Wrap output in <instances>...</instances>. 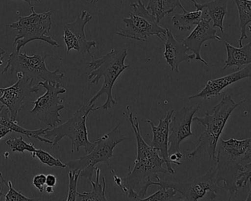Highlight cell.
Listing matches in <instances>:
<instances>
[{"instance_id": "cell-25", "label": "cell", "mask_w": 251, "mask_h": 201, "mask_svg": "<svg viewBox=\"0 0 251 201\" xmlns=\"http://www.w3.org/2000/svg\"><path fill=\"white\" fill-rule=\"evenodd\" d=\"M237 7L239 13L240 37L239 39V47L242 46L244 39H248L247 26L251 23V0H233Z\"/></svg>"}, {"instance_id": "cell-37", "label": "cell", "mask_w": 251, "mask_h": 201, "mask_svg": "<svg viewBox=\"0 0 251 201\" xmlns=\"http://www.w3.org/2000/svg\"><path fill=\"white\" fill-rule=\"evenodd\" d=\"M45 189L48 194H52L54 192V187H52V186H48L46 188H45Z\"/></svg>"}, {"instance_id": "cell-4", "label": "cell", "mask_w": 251, "mask_h": 201, "mask_svg": "<svg viewBox=\"0 0 251 201\" xmlns=\"http://www.w3.org/2000/svg\"><path fill=\"white\" fill-rule=\"evenodd\" d=\"M127 54V48L120 50L112 49L104 56L98 59L92 58L90 62L86 63L89 68L92 69L89 79L92 80V84H97L102 77L104 78L102 87L89 102V104L95 103L102 95H106V101L103 105L98 107V110L107 111L117 105V100L113 97V87L120 75L130 67V65L125 64Z\"/></svg>"}, {"instance_id": "cell-24", "label": "cell", "mask_w": 251, "mask_h": 201, "mask_svg": "<svg viewBox=\"0 0 251 201\" xmlns=\"http://www.w3.org/2000/svg\"><path fill=\"white\" fill-rule=\"evenodd\" d=\"M183 14H175L172 18V23L180 31L190 30L193 26L196 25L202 17V10H196L189 12L186 9L182 10Z\"/></svg>"}, {"instance_id": "cell-21", "label": "cell", "mask_w": 251, "mask_h": 201, "mask_svg": "<svg viewBox=\"0 0 251 201\" xmlns=\"http://www.w3.org/2000/svg\"><path fill=\"white\" fill-rule=\"evenodd\" d=\"M224 44L227 50V58L223 70L234 66L239 70L242 66L251 64V42L239 48H235L226 41Z\"/></svg>"}, {"instance_id": "cell-18", "label": "cell", "mask_w": 251, "mask_h": 201, "mask_svg": "<svg viewBox=\"0 0 251 201\" xmlns=\"http://www.w3.org/2000/svg\"><path fill=\"white\" fill-rule=\"evenodd\" d=\"M166 40L164 43V58L173 73H179V66L184 61L195 59V55L188 54V48L183 43L175 39L171 30L166 28Z\"/></svg>"}, {"instance_id": "cell-16", "label": "cell", "mask_w": 251, "mask_h": 201, "mask_svg": "<svg viewBox=\"0 0 251 201\" xmlns=\"http://www.w3.org/2000/svg\"><path fill=\"white\" fill-rule=\"evenodd\" d=\"M175 110L167 111L164 119H159L158 124L155 126L153 122L147 120V123L151 126L152 132V141L151 146L159 151L160 155L165 161L167 170L170 174H175V169L170 162L169 158V134H170V126L171 124L172 117L174 114Z\"/></svg>"}, {"instance_id": "cell-6", "label": "cell", "mask_w": 251, "mask_h": 201, "mask_svg": "<svg viewBox=\"0 0 251 201\" xmlns=\"http://www.w3.org/2000/svg\"><path fill=\"white\" fill-rule=\"evenodd\" d=\"M30 9V15L20 16L17 22L8 25V27L18 31L14 39V45L17 46L16 51L20 52L27 44L36 40L46 42L54 48H60L59 44L49 35L52 25V11L39 14L33 6Z\"/></svg>"}, {"instance_id": "cell-23", "label": "cell", "mask_w": 251, "mask_h": 201, "mask_svg": "<svg viewBox=\"0 0 251 201\" xmlns=\"http://www.w3.org/2000/svg\"><path fill=\"white\" fill-rule=\"evenodd\" d=\"M95 173H96L95 180H93L92 179L90 180L92 190L91 192H84L83 193L77 192V201H107L106 197H105L106 182H105V177H102V183H103V184L102 185L100 181V169L95 167Z\"/></svg>"}, {"instance_id": "cell-19", "label": "cell", "mask_w": 251, "mask_h": 201, "mask_svg": "<svg viewBox=\"0 0 251 201\" xmlns=\"http://www.w3.org/2000/svg\"><path fill=\"white\" fill-rule=\"evenodd\" d=\"M193 2L196 10L205 9L208 17L213 22V27L220 28L222 33H224L225 17L227 14V1L228 0H213L205 3H198L195 0H191Z\"/></svg>"}, {"instance_id": "cell-27", "label": "cell", "mask_w": 251, "mask_h": 201, "mask_svg": "<svg viewBox=\"0 0 251 201\" xmlns=\"http://www.w3.org/2000/svg\"><path fill=\"white\" fill-rule=\"evenodd\" d=\"M31 155L33 158L36 157V158H39V161L42 164H47L49 167H62V168L67 167L66 164H64L62 161H60V159L55 158V157L50 155L49 152H46L43 150L36 149V151L31 152Z\"/></svg>"}, {"instance_id": "cell-30", "label": "cell", "mask_w": 251, "mask_h": 201, "mask_svg": "<svg viewBox=\"0 0 251 201\" xmlns=\"http://www.w3.org/2000/svg\"><path fill=\"white\" fill-rule=\"evenodd\" d=\"M0 177H1V180H2V183H5L7 186L9 187V191L6 195H4L5 196V201H35V199H31V198H27L23 195V193L18 191L14 189L13 186V183L11 180L7 182L6 180L4 178L2 173L0 172Z\"/></svg>"}, {"instance_id": "cell-1", "label": "cell", "mask_w": 251, "mask_h": 201, "mask_svg": "<svg viewBox=\"0 0 251 201\" xmlns=\"http://www.w3.org/2000/svg\"><path fill=\"white\" fill-rule=\"evenodd\" d=\"M128 113L127 119L131 125L133 133L136 136V145H137V154L134 161V168L124 177H118L114 174V182L118 185L122 190L127 195V198L136 201V189L141 184L145 183L151 179V177H155L156 180L160 178L158 173H169L167 169L163 167L165 161L160 155L159 151L151 145H148L144 140L141 134L139 122L136 117H133V113L130 107H126Z\"/></svg>"}, {"instance_id": "cell-9", "label": "cell", "mask_w": 251, "mask_h": 201, "mask_svg": "<svg viewBox=\"0 0 251 201\" xmlns=\"http://www.w3.org/2000/svg\"><path fill=\"white\" fill-rule=\"evenodd\" d=\"M132 12L127 18L123 19L126 27L116 33L117 36L137 41H145L148 37L156 36L164 41L166 28L158 25L156 19L147 9L142 0L130 4Z\"/></svg>"}, {"instance_id": "cell-5", "label": "cell", "mask_w": 251, "mask_h": 201, "mask_svg": "<svg viewBox=\"0 0 251 201\" xmlns=\"http://www.w3.org/2000/svg\"><path fill=\"white\" fill-rule=\"evenodd\" d=\"M98 110V107H95V103L81 105L64 124L48 129L44 134L45 137H54L52 147L58 145L64 137H68L72 142V153L75 150L78 152L81 148H84L86 153H89L96 143L95 141L92 142L89 141L86 120L92 111Z\"/></svg>"}, {"instance_id": "cell-17", "label": "cell", "mask_w": 251, "mask_h": 201, "mask_svg": "<svg viewBox=\"0 0 251 201\" xmlns=\"http://www.w3.org/2000/svg\"><path fill=\"white\" fill-rule=\"evenodd\" d=\"M251 77V65L248 64L245 68L239 71L235 72L231 74L227 75L224 77L220 78L210 80L207 82L203 89L201 92L197 95L189 97L188 99L194 100L196 98H203L204 100H209L211 98H216L221 95L223 89H226L227 86L239 80L245 78H249Z\"/></svg>"}, {"instance_id": "cell-22", "label": "cell", "mask_w": 251, "mask_h": 201, "mask_svg": "<svg viewBox=\"0 0 251 201\" xmlns=\"http://www.w3.org/2000/svg\"><path fill=\"white\" fill-rule=\"evenodd\" d=\"M177 7L184 9L180 0H149L146 8L155 17L157 23H159L166 15L171 14Z\"/></svg>"}, {"instance_id": "cell-35", "label": "cell", "mask_w": 251, "mask_h": 201, "mask_svg": "<svg viewBox=\"0 0 251 201\" xmlns=\"http://www.w3.org/2000/svg\"><path fill=\"white\" fill-rule=\"evenodd\" d=\"M5 53H6V52H5V50L0 48V67L3 64V59ZM0 73H1V71H0Z\"/></svg>"}, {"instance_id": "cell-33", "label": "cell", "mask_w": 251, "mask_h": 201, "mask_svg": "<svg viewBox=\"0 0 251 201\" xmlns=\"http://www.w3.org/2000/svg\"><path fill=\"white\" fill-rule=\"evenodd\" d=\"M57 183V178L54 175L50 174L46 176V184L47 186H52L55 187Z\"/></svg>"}, {"instance_id": "cell-15", "label": "cell", "mask_w": 251, "mask_h": 201, "mask_svg": "<svg viewBox=\"0 0 251 201\" xmlns=\"http://www.w3.org/2000/svg\"><path fill=\"white\" fill-rule=\"evenodd\" d=\"M201 10L202 11V19L182 43L188 48L189 51L193 52L195 55V60L201 61L205 65H208V63L201 57V51L202 44L206 41H220L221 38L217 36V30L211 25V20L208 17L206 11L205 9Z\"/></svg>"}, {"instance_id": "cell-3", "label": "cell", "mask_w": 251, "mask_h": 201, "mask_svg": "<svg viewBox=\"0 0 251 201\" xmlns=\"http://www.w3.org/2000/svg\"><path fill=\"white\" fill-rule=\"evenodd\" d=\"M245 102V100H242L235 102L231 95H226L211 109L212 114L205 111L203 117H193L192 121L204 126L205 129L198 139L199 145L188 154V157L192 158L205 152L210 159L215 161L217 143L226 123L233 111Z\"/></svg>"}, {"instance_id": "cell-20", "label": "cell", "mask_w": 251, "mask_h": 201, "mask_svg": "<svg viewBox=\"0 0 251 201\" xmlns=\"http://www.w3.org/2000/svg\"><path fill=\"white\" fill-rule=\"evenodd\" d=\"M0 124L8 127L11 131L17 132L21 134L25 135L28 139H35L40 141L43 143L50 144L52 145V141L49 140L45 137H42V135L45 134V132L50 128H40L38 130H27L21 127L17 121H12L10 118V113L6 107L2 105L0 107Z\"/></svg>"}, {"instance_id": "cell-14", "label": "cell", "mask_w": 251, "mask_h": 201, "mask_svg": "<svg viewBox=\"0 0 251 201\" xmlns=\"http://www.w3.org/2000/svg\"><path fill=\"white\" fill-rule=\"evenodd\" d=\"M201 105L184 106L172 117V127L169 134V156L171 154L180 152V145L184 139L194 136L192 132V119Z\"/></svg>"}, {"instance_id": "cell-2", "label": "cell", "mask_w": 251, "mask_h": 201, "mask_svg": "<svg viewBox=\"0 0 251 201\" xmlns=\"http://www.w3.org/2000/svg\"><path fill=\"white\" fill-rule=\"evenodd\" d=\"M251 139H239L230 138L228 140L220 139L216 153V183L223 182V188L229 195V201L236 198L238 188L236 177L244 164L251 158Z\"/></svg>"}, {"instance_id": "cell-13", "label": "cell", "mask_w": 251, "mask_h": 201, "mask_svg": "<svg viewBox=\"0 0 251 201\" xmlns=\"http://www.w3.org/2000/svg\"><path fill=\"white\" fill-rule=\"evenodd\" d=\"M92 20V16L88 11H82L75 21L64 26L63 39L67 46V53L75 50L81 54H89L92 58H95L91 49L96 48L97 42L87 40L85 33V27Z\"/></svg>"}, {"instance_id": "cell-26", "label": "cell", "mask_w": 251, "mask_h": 201, "mask_svg": "<svg viewBox=\"0 0 251 201\" xmlns=\"http://www.w3.org/2000/svg\"><path fill=\"white\" fill-rule=\"evenodd\" d=\"M178 192L171 187L159 186V189L151 196L145 197L142 201H174L180 199L177 195Z\"/></svg>"}, {"instance_id": "cell-7", "label": "cell", "mask_w": 251, "mask_h": 201, "mask_svg": "<svg viewBox=\"0 0 251 201\" xmlns=\"http://www.w3.org/2000/svg\"><path fill=\"white\" fill-rule=\"evenodd\" d=\"M118 123L111 131L95 141L96 145L87 155L79 159L72 160L66 164L70 170H80V177L92 180L95 172V166L100 162L106 163L110 166L109 161L114 156V150L120 142L126 140V135L120 130Z\"/></svg>"}, {"instance_id": "cell-32", "label": "cell", "mask_w": 251, "mask_h": 201, "mask_svg": "<svg viewBox=\"0 0 251 201\" xmlns=\"http://www.w3.org/2000/svg\"><path fill=\"white\" fill-rule=\"evenodd\" d=\"M33 183L39 192H43L45 191V185L46 184V175L39 174L35 176Z\"/></svg>"}, {"instance_id": "cell-29", "label": "cell", "mask_w": 251, "mask_h": 201, "mask_svg": "<svg viewBox=\"0 0 251 201\" xmlns=\"http://www.w3.org/2000/svg\"><path fill=\"white\" fill-rule=\"evenodd\" d=\"M80 170H70L69 171V191L67 201H77V182L80 177Z\"/></svg>"}, {"instance_id": "cell-28", "label": "cell", "mask_w": 251, "mask_h": 201, "mask_svg": "<svg viewBox=\"0 0 251 201\" xmlns=\"http://www.w3.org/2000/svg\"><path fill=\"white\" fill-rule=\"evenodd\" d=\"M6 145L9 146L12 152H20L24 154L25 151L32 152L36 151L34 145L33 143L28 144L25 142L22 136L16 139H8L6 141Z\"/></svg>"}, {"instance_id": "cell-10", "label": "cell", "mask_w": 251, "mask_h": 201, "mask_svg": "<svg viewBox=\"0 0 251 201\" xmlns=\"http://www.w3.org/2000/svg\"><path fill=\"white\" fill-rule=\"evenodd\" d=\"M151 184L173 188L189 201H214L217 192L220 190L216 183V170L214 167H211L205 174L191 181L177 183L159 178L157 181L152 180Z\"/></svg>"}, {"instance_id": "cell-36", "label": "cell", "mask_w": 251, "mask_h": 201, "mask_svg": "<svg viewBox=\"0 0 251 201\" xmlns=\"http://www.w3.org/2000/svg\"><path fill=\"white\" fill-rule=\"evenodd\" d=\"M22 1L27 2L30 6H32V4H33V2H42V1H44V0H22Z\"/></svg>"}, {"instance_id": "cell-12", "label": "cell", "mask_w": 251, "mask_h": 201, "mask_svg": "<svg viewBox=\"0 0 251 201\" xmlns=\"http://www.w3.org/2000/svg\"><path fill=\"white\" fill-rule=\"evenodd\" d=\"M17 76L18 80L13 86L0 88V102L8 108L12 121H17L19 113L24 108L25 98L40 91L39 85L33 86V79L25 77L21 72L17 73Z\"/></svg>"}, {"instance_id": "cell-38", "label": "cell", "mask_w": 251, "mask_h": 201, "mask_svg": "<svg viewBox=\"0 0 251 201\" xmlns=\"http://www.w3.org/2000/svg\"><path fill=\"white\" fill-rule=\"evenodd\" d=\"M2 180H0V199H1V197L3 196V193H2V188L1 186V184H2Z\"/></svg>"}, {"instance_id": "cell-34", "label": "cell", "mask_w": 251, "mask_h": 201, "mask_svg": "<svg viewBox=\"0 0 251 201\" xmlns=\"http://www.w3.org/2000/svg\"><path fill=\"white\" fill-rule=\"evenodd\" d=\"M11 132L12 131H11L8 127L0 124V140H1L2 138L5 137L8 133H11Z\"/></svg>"}, {"instance_id": "cell-8", "label": "cell", "mask_w": 251, "mask_h": 201, "mask_svg": "<svg viewBox=\"0 0 251 201\" xmlns=\"http://www.w3.org/2000/svg\"><path fill=\"white\" fill-rule=\"evenodd\" d=\"M51 56L48 53L34 54L29 56L26 52H11L8 57L6 65L1 74L4 75L11 70V73L21 72L30 79H38L42 81L61 83L65 77L62 71L57 69L55 71L48 70L46 66L47 58Z\"/></svg>"}, {"instance_id": "cell-11", "label": "cell", "mask_w": 251, "mask_h": 201, "mask_svg": "<svg viewBox=\"0 0 251 201\" xmlns=\"http://www.w3.org/2000/svg\"><path fill=\"white\" fill-rule=\"evenodd\" d=\"M38 85L45 88L46 92L31 102L33 108L30 111V114L49 127H56L62 122L60 111L65 108L61 104L63 100L60 98V95L65 94L67 89L61 87L60 83L40 81Z\"/></svg>"}, {"instance_id": "cell-31", "label": "cell", "mask_w": 251, "mask_h": 201, "mask_svg": "<svg viewBox=\"0 0 251 201\" xmlns=\"http://www.w3.org/2000/svg\"><path fill=\"white\" fill-rule=\"evenodd\" d=\"M251 162L244 164L243 168L238 172L236 177V186L238 189L246 187L248 183L251 181Z\"/></svg>"}]
</instances>
